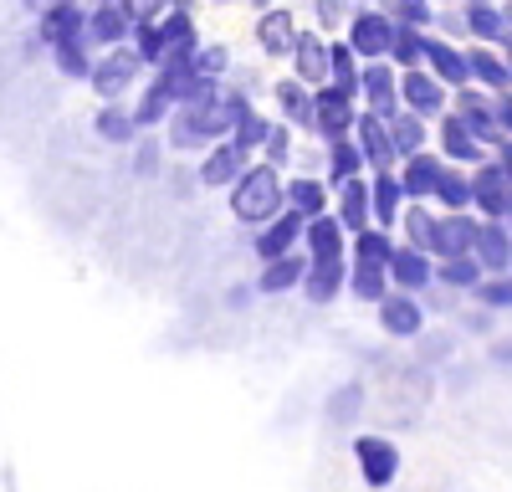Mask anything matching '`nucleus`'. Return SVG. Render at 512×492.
<instances>
[{"label":"nucleus","instance_id":"nucleus-1","mask_svg":"<svg viewBox=\"0 0 512 492\" xmlns=\"http://www.w3.org/2000/svg\"><path fill=\"white\" fill-rule=\"evenodd\" d=\"M256 98L251 93H236L231 82L210 98V103H195V108H175L164 123V149H175V154H205L210 144H226L231 129H236V118L251 113Z\"/></svg>","mask_w":512,"mask_h":492},{"label":"nucleus","instance_id":"nucleus-2","mask_svg":"<svg viewBox=\"0 0 512 492\" xmlns=\"http://www.w3.org/2000/svg\"><path fill=\"white\" fill-rule=\"evenodd\" d=\"M200 21H195V6H164L159 21L149 26H134V41H128V52H134L144 62V72H159L164 57H175V52H195L200 47Z\"/></svg>","mask_w":512,"mask_h":492},{"label":"nucleus","instance_id":"nucleus-3","mask_svg":"<svg viewBox=\"0 0 512 492\" xmlns=\"http://www.w3.org/2000/svg\"><path fill=\"white\" fill-rule=\"evenodd\" d=\"M282 180L287 175H277V170H267V164H251V170L226 190V205H231V216L241 221V226H267V221H277L287 205H282Z\"/></svg>","mask_w":512,"mask_h":492},{"label":"nucleus","instance_id":"nucleus-4","mask_svg":"<svg viewBox=\"0 0 512 492\" xmlns=\"http://www.w3.org/2000/svg\"><path fill=\"white\" fill-rule=\"evenodd\" d=\"M349 457H354V467H359V482L374 487V492H390V487L400 482V467H405L400 446H395L390 436H379V431H354Z\"/></svg>","mask_w":512,"mask_h":492},{"label":"nucleus","instance_id":"nucleus-5","mask_svg":"<svg viewBox=\"0 0 512 492\" xmlns=\"http://www.w3.org/2000/svg\"><path fill=\"white\" fill-rule=\"evenodd\" d=\"M88 88L98 93V103H128L139 88H144V62L118 47V52H103L93 57V72H88Z\"/></svg>","mask_w":512,"mask_h":492},{"label":"nucleus","instance_id":"nucleus-6","mask_svg":"<svg viewBox=\"0 0 512 492\" xmlns=\"http://www.w3.org/2000/svg\"><path fill=\"white\" fill-rule=\"evenodd\" d=\"M338 41L359 57V67L364 62H384V57H390V41H395V26H390V16H384L379 6H354Z\"/></svg>","mask_w":512,"mask_h":492},{"label":"nucleus","instance_id":"nucleus-7","mask_svg":"<svg viewBox=\"0 0 512 492\" xmlns=\"http://www.w3.org/2000/svg\"><path fill=\"white\" fill-rule=\"evenodd\" d=\"M354 118H359V103L354 98H344V93H333V88H318L313 93V108H308V144H318V149H328V144H338V139H349L354 134Z\"/></svg>","mask_w":512,"mask_h":492},{"label":"nucleus","instance_id":"nucleus-8","mask_svg":"<svg viewBox=\"0 0 512 492\" xmlns=\"http://www.w3.org/2000/svg\"><path fill=\"white\" fill-rule=\"evenodd\" d=\"M82 41L93 47V57L128 47V41H134V0H103V6H88Z\"/></svg>","mask_w":512,"mask_h":492},{"label":"nucleus","instance_id":"nucleus-9","mask_svg":"<svg viewBox=\"0 0 512 492\" xmlns=\"http://www.w3.org/2000/svg\"><path fill=\"white\" fill-rule=\"evenodd\" d=\"M359 113L379 118V123H390L400 118V72L390 62H364L359 67Z\"/></svg>","mask_w":512,"mask_h":492},{"label":"nucleus","instance_id":"nucleus-10","mask_svg":"<svg viewBox=\"0 0 512 492\" xmlns=\"http://www.w3.org/2000/svg\"><path fill=\"white\" fill-rule=\"evenodd\" d=\"M461 11V31H466V47H492L502 52V41L512 36V16L507 6H497V0H466Z\"/></svg>","mask_w":512,"mask_h":492},{"label":"nucleus","instance_id":"nucleus-11","mask_svg":"<svg viewBox=\"0 0 512 492\" xmlns=\"http://www.w3.org/2000/svg\"><path fill=\"white\" fill-rule=\"evenodd\" d=\"M297 11L292 6H256V26H251V36H256V52H262L267 62H287L292 57V41H297Z\"/></svg>","mask_w":512,"mask_h":492},{"label":"nucleus","instance_id":"nucleus-12","mask_svg":"<svg viewBox=\"0 0 512 492\" xmlns=\"http://www.w3.org/2000/svg\"><path fill=\"white\" fill-rule=\"evenodd\" d=\"M446 108H451V93H446L425 67L400 72V113H410V118H420V123H436Z\"/></svg>","mask_w":512,"mask_h":492},{"label":"nucleus","instance_id":"nucleus-13","mask_svg":"<svg viewBox=\"0 0 512 492\" xmlns=\"http://www.w3.org/2000/svg\"><path fill=\"white\" fill-rule=\"evenodd\" d=\"M374 318H379V334H384V339L410 344V339H420V334H425V323H431V308H425V298L390 293V298H384V303L374 308Z\"/></svg>","mask_w":512,"mask_h":492},{"label":"nucleus","instance_id":"nucleus-14","mask_svg":"<svg viewBox=\"0 0 512 492\" xmlns=\"http://www.w3.org/2000/svg\"><path fill=\"white\" fill-rule=\"evenodd\" d=\"M451 113L461 118V129L472 134L487 154L502 144V134H497V108H492V98H487V93H477V88H461V93H451Z\"/></svg>","mask_w":512,"mask_h":492},{"label":"nucleus","instance_id":"nucleus-15","mask_svg":"<svg viewBox=\"0 0 512 492\" xmlns=\"http://www.w3.org/2000/svg\"><path fill=\"white\" fill-rule=\"evenodd\" d=\"M287 77H297L303 88H328V36L323 31H297L292 57H287Z\"/></svg>","mask_w":512,"mask_h":492},{"label":"nucleus","instance_id":"nucleus-16","mask_svg":"<svg viewBox=\"0 0 512 492\" xmlns=\"http://www.w3.org/2000/svg\"><path fill=\"white\" fill-rule=\"evenodd\" d=\"M251 164H256V159L226 139V144H210V149L200 154L195 175H200V185H205V190H231V185H236V180L251 170Z\"/></svg>","mask_w":512,"mask_h":492},{"label":"nucleus","instance_id":"nucleus-17","mask_svg":"<svg viewBox=\"0 0 512 492\" xmlns=\"http://www.w3.org/2000/svg\"><path fill=\"white\" fill-rule=\"evenodd\" d=\"M384 277H390V293H405V298H425L436 282V262L425 252H410V246L395 241V257L390 267H384Z\"/></svg>","mask_w":512,"mask_h":492},{"label":"nucleus","instance_id":"nucleus-18","mask_svg":"<svg viewBox=\"0 0 512 492\" xmlns=\"http://www.w3.org/2000/svg\"><path fill=\"white\" fill-rule=\"evenodd\" d=\"M267 98H272V118L277 123H287L292 134H303L308 129V108H313V88H303L297 77H272L267 82Z\"/></svg>","mask_w":512,"mask_h":492},{"label":"nucleus","instance_id":"nucleus-19","mask_svg":"<svg viewBox=\"0 0 512 492\" xmlns=\"http://www.w3.org/2000/svg\"><path fill=\"white\" fill-rule=\"evenodd\" d=\"M507 190H512V180L497 170V159L487 154L477 170H472V216H477V221H502Z\"/></svg>","mask_w":512,"mask_h":492},{"label":"nucleus","instance_id":"nucleus-20","mask_svg":"<svg viewBox=\"0 0 512 492\" xmlns=\"http://www.w3.org/2000/svg\"><path fill=\"white\" fill-rule=\"evenodd\" d=\"M82 26H88V6H67V0H57V6L36 11V41L47 52L62 47V41H82Z\"/></svg>","mask_w":512,"mask_h":492},{"label":"nucleus","instance_id":"nucleus-21","mask_svg":"<svg viewBox=\"0 0 512 492\" xmlns=\"http://www.w3.org/2000/svg\"><path fill=\"white\" fill-rule=\"evenodd\" d=\"M282 205H287L297 221H318V216L333 211V190L318 175H287L282 180Z\"/></svg>","mask_w":512,"mask_h":492},{"label":"nucleus","instance_id":"nucleus-22","mask_svg":"<svg viewBox=\"0 0 512 492\" xmlns=\"http://www.w3.org/2000/svg\"><path fill=\"white\" fill-rule=\"evenodd\" d=\"M461 52H466V88H477L487 98H507L512 93L502 52H492V47H461Z\"/></svg>","mask_w":512,"mask_h":492},{"label":"nucleus","instance_id":"nucleus-23","mask_svg":"<svg viewBox=\"0 0 512 492\" xmlns=\"http://www.w3.org/2000/svg\"><path fill=\"white\" fill-rule=\"evenodd\" d=\"M297 246H303V221H297L292 211H282L277 221H267V226H256V231H251V252H256V262L292 257Z\"/></svg>","mask_w":512,"mask_h":492},{"label":"nucleus","instance_id":"nucleus-24","mask_svg":"<svg viewBox=\"0 0 512 492\" xmlns=\"http://www.w3.org/2000/svg\"><path fill=\"white\" fill-rule=\"evenodd\" d=\"M425 72H431L446 93H461L466 88V52L456 47V41H446V36H425V62H420Z\"/></svg>","mask_w":512,"mask_h":492},{"label":"nucleus","instance_id":"nucleus-25","mask_svg":"<svg viewBox=\"0 0 512 492\" xmlns=\"http://www.w3.org/2000/svg\"><path fill=\"white\" fill-rule=\"evenodd\" d=\"M472 262L482 267V277H502V272H512V231H507L502 221H477Z\"/></svg>","mask_w":512,"mask_h":492},{"label":"nucleus","instance_id":"nucleus-26","mask_svg":"<svg viewBox=\"0 0 512 492\" xmlns=\"http://www.w3.org/2000/svg\"><path fill=\"white\" fill-rule=\"evenodd\" d=\"M308 262H349V236L333 216H318V221H303V246H297Z\"/></svg>","mask_w":512,"mask_h":492},{"label":"nucleus","instance_id":"nucleus-27","mask_svg":"<svg viewBox=\"0 0 512 492\" xmlns=\"http://www.w3.org/2000/svg\"><path fill=\"white\" fill-rule=\"evenodd\" d=\"M472 241H477V216H436V236H431V262H456V257H472Z\"/></svg>","mask_w":512,"mask_h":492},{"label":"nucleus","instance_id":"nucleus-28","mask_svg":"<svg viewBox=\"0 0 512 492\" xmlns=\"http://www.w3.org/2000/svg\"><path fill=\"white\" fill-rule=\"evenodd\" d=\"M395 180H400V195H405V200H425V205H431V190H436V180H441L436 149H425V154H415V159H400V164H395Z\"/></svg>","mask_w":512,"mask_h":492},{"label":"nucleus","instance_id":"nucleus-29","mask_svg":"<svg viewBox=\"0 0 512 492\" xmlns=\"http://www.w3.org/2000/svg\"><path fill=\"white\" fill-rule=\"evenodd\" d=\"M128 113H134V129L139 134H159L164 123H169V113H175V103H169V93H164V82L159 77H149L144 88L128 98Z\"/></svg>","mask_w":512,"mask_h":492},{"label":"nucleus","instance_id":"nucleus-30","mask_svg":"<svg viewBox=\"0 0 512 492\" xmlns=\"http://www.w3.org/2000/svg\"><path fill=\"white\" fill-rule=\"evenodd\" d=\"M405 211V195H400V180L395 170H384V175H369V226L379 231H390L395 236V221Z\"/></svg>","mask_w":512,"mask_h":492},{"label":"nucleus","instance_id":"nucleus-31","mask_svg":"<svg viewBox=\"0 0 512 492\" xmlns=\"http://www.w3.org/2000/svg\"><path fill=\"white\" fill-rule=\"evenodd\" d=\"M344 282H349V262H308V272H303V293L313 308H323V303H338L344 298Z\"/></svg>","mask_w":512,"mask_h":492},{"label":"nucleus","instance_id":"nucleus-32","mask_svg":"<svg viewBox=\"0 0 512 492\" xmlns=\"http://www.w3.org/2000/svg\"><path fill=\"white\" fill-rule=\"evenodd\" d=\"M328 216L344 226V236H359V231L369 226V175H364V180H349V185H338Z\"/></svg>","mask_w":512,"mask_h":492},{"label":"nucleus","instance_id":"nucleus-33","mask_svg":"<svg viewBox=\"0 0 512 492\" xmlns=\"http://www.w3.org/2000/svg\"><path fill=\"white\" fill-rule=\"evenodd\" d=\"M303 272H308V257L292 252V257H277V262H262V272H256V293L262 298H287L303 287Z\"/></svg>","mask_w":512,"mask_h":492},{"label":"nucleus","instance_id":"nucleus-34","mask_svg":"<svg viewBox=\"0 0 512 492\" xmlns=\"http://www.w3.org/2000/svg\"><path fill=\"white\" fill-rule=\"evenodd\" d=\"M431 205H436V216H472V170H451V164H441Z\"/></svg>","mask_w":512,"mask_h":492},{"label":"nucleus","instance_id":"nucleus-35","mask_svg":"<svg viewBox=\"0 0 512 492\" xmlns=\"http://www.w3.org/2000/svg\"><path fill=\"white\" fill-rule=\"evenodd\" d=\"M431 236H436V205L405 200V211H400V221H395V241L410 246V252H431Z\"/></svg>","mask_w":512,"mask_h":492},{"label":"nucleus","instance_id":"nucleus-36","mask_svg":"<svg viewBox=\"0 0 512 492\" xmlns=\"http://www.w3.org/2000/svg\"><path fill=\"white\" fill-rule=\"evenodd\" d=\"M93 134H98L103 144H113V149H134V144L144 139V134L134 129V113H128V103H98Z\"/></svg>","mask_w":512,"mask_h":492},{"label":"nucleus","instance_id":"nucleus-37","mask_svg":"<svg viewBox=\"0 0 512 492\" xmlns=\"http://www.w3.org/2000/svg\"><path fill=\"white\" fill-rule=\"evenodd\" d=\"M395 257V236L379 231V226H364L359 236H349V262L354 267H390Z\"/></svg>","mask_w":512,"mask_h":492},{"label":"nucleus","instance_id":"nucleus-38","mask_svg":"<svg viewBox=\"0 0 512 492\" xmlns=\"http://www.w3.org/2000/svg\"><path fill=\"white\" fill-rule=\"evenodd\" d=\"M482 282V267L472 262V257H456V262H436V293H446V298H472V287Z\"/></svg>","mask_w":512,"mask_h":492},{"label":"nucleus","instance_id":"nucleus-39","mask_svg":"<svg viewBox=\"0 0 512 492\" xmlns=\"http://www.w3.org/2000/svg\"><path fill=\"white\" fill-rule=\"evenodd\" d=\"M328 88L344 98H359V57L338 36H328Z\"/></svg>","mask_w":512,"mask_h":492},{"label":"nucleus","instance_id":"nucleus-40","mask_svg":"<svg viewBox=\"0 0 512 492\" xmlns=\"http://www.w3.org/2000/svg\"><path fill=\"white\" fill-rule=\"evenodd\" d=\"M390 149H395V164L425 154V149H431V123H420V118H410V113L390 118Z\"/></svg>","mask_w":512,"mask_h":492},{"label":"nucleus","instance_id":"nucleus-41","mask_svg":"<svg viewBox=\"0 0 512 492\" xmlns=\"http://www.w3.org/2000/svg\"><path fill=\"white\" fill-rule=\"evenodd\" d=\"M379 11L390 16L395 31H420V36L436 31V6L431 0H390V6H379Z\"/></svg>","mask_w":512,"mask_h":492},{"label":"nucleus","instance_id":"nucleus-42","mask_svg":"<svg viewBox=\"0 0 512 492\" xmlns=\"http://www.w3.org/2000/svg\"><path fill=\"white\" fill-rule=\"evenodd\" d=\"M292 154H297V134L287 129V123H277V118H272V129H267L262 149H256V164H267V170L287 175V170H292Z\"/></svg>","mask_w":512,"mask_h":492},{"label":"nucleus","instance_id":"nucleus-43","mask_svg":"<svg viewBox=\"0 0 512 492\" xmlns=\"http://www.w3.org/2000/svg\"><path fill=\"white\" fill-rule=\"evenodd\" d=\"M344 293H349L354 303L379 308L384 298H390V277H384V267H354V262H349V282H344Z\"/></svg>","mask_w":512,"mask_h":492},{"label":"nucleus","instance_id":"nucleus-44","mask_svg":"<svg viewBox=\"0 0 512 492\" xmlns=\"http://www.w3.org/2000/svg\"><path fill=\"white\" fill-rule=\"evenodd\" d=\"M472 308L477 313H512V272H502V277H482L477 287H472Z\"/></svg>","mask_w":512,"mask_h":492},{"label":"nucleus","instance_id":"nucleus-45","mask_svg":"<svg viewBox=\"0 0 512 492\" xmlns=\"http://www.w3.org/2000/svg\"><path fill=\"white\" fill-rule=\"evenodd\" d=\"M52 67H57L67 82H88V72H93V47H88V41H62V47H52Z\"/></svg>","mask_w":512,"mask_h":492},{"label":"nucleus","instance_id":"nucleus-46","mask_svg":"<svg viewBox=\"0 0 512 492\" xmlns=\"http://www.w3.org/2000/svg\"><path fill=\"white\" fill-rule=\"evenodd\" d=\"M267 129H272V113L251 108V113H241V118H236V129H231V144H236V149H246V154L256 159V149H262Z\"/></svg>","mask_w":512,"mask_h":492},{"label":"nucleus","instance_id":"nucleus-47","mask_svg":"<svg viewBox=\"0 0 512 492\" xmlns=\"http://www.w3.org/2000/svg\"><path fill=\"white\" fill-rule=\"evenodd\" d=\"M390 62L395 72H415L420 62H425V36L420 31H395V41H390Z\"/></svg>","mask_w":512,"mask_h":492},{"label":"nucleus","instance_id":"nucleus-48","mask_svg":"<svg viewBox=\"0 0 512 492\" xmlns=\"http://www.w3.org/2000/svg\"><path fill=\"white\" fill-rule=\"evenodd\" d=\"M159 164H164V144H159V134H144L134 144V170L149 180V175H159Z\"/></svg>","mask_w":512,"mask_h":492},{"label":"nucleus","instance_id":"nucleus-49","mask_svg":"<svg viewBox=\"0 0 512 492\" xmlns=\"http://www.w3.org/2000/svg\"><path fill=\"white\" fill-rule=\"evenodd\" d=\"M313 11H318V31H323V26H344L354 6H338V0H323V6H313Z\"/></svg>","mask_w":512,"mask_h":492},{"label":"nucleus","instance_id":"nucleus-50","mask_svg":"<svg viewBox=\"0 0 512 492\" xmlns=\"http://www.w3.org/2000/svg\"><path fill=\"white\" fill-rule=\"evenodd\" d=\"M492 159H497V170H502V175L512 180V139H502V144L492 149Z\"/></svg>","mask_w":512,"mask_h":492},{"label":"nucleus","instance_id":"nucleus-51","mask_svg":"<svg viewBox=\"0 0 512 492\" xmlns=\"http://www.w3.org/2000/svg\"><path fill=\"white\" fill-rule=\"evenodd\" d=\"M502 226L512 231V190H507V205H502Z\"/></svg>","mask_w":512,"mask_h":492}]
</instances>
